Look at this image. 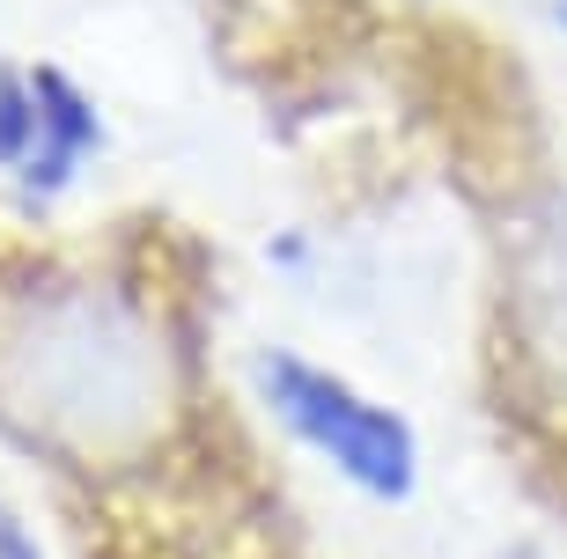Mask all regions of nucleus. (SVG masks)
<instances>
[{"label": "nucleus", "instance_id": "nucleus-3", "mask_svg": "<svg viewBox=\"0 0 567 559\" xmlns=\"http://www.w3.org/2000/svg\"><path fill=\"white\" fill-rule=\"evenodd\" d=\"M38 147V82L30 66H0V169L16 177Z\"/></svg>", "mask_w": 567, "mask_h": 559}, {"label": "nucleus", "instance_id": "nucleus-4", "mask_svg": "<svg viewBox=\"0 0 567 559\" xmlns=\"http://www.w3.org/2000/svg\"><path fill=\"white\" fill-rule=\"evenodd\" d=\"M0 559H44V538L30 530V516L16 500H0Z\"/></svg>", "mask_w": 567, "mask_h": 559}, {"label": "nucleus", "instance_id": "nucleus-1", "mask_svg": "<svg viewBox=\"0 0 567 559\" xmlns=\"http://www.w3.org/2000/svg\"><path fill=\"white\" fill-rule=\"evenodd\" d=\"M251 383L280 435L295 449H310L324 472H339L361 500H377V508H405L413 500V486H421V435H413V420L399 405L369 397L354 375L324 369L317 353H295V346H258Z\"/></svg>", "mask_w": 567, "mask_h": 559}, {"label": "nucleus", "instance_id": "nucleus-2", "mask_svg": "<svg viewBox=\"0 0 567 559\" xmlns=\"http://www.w3.org/2000/svg\"><path fill=\"white\" fill-rule=\"evenodd\" d=\"M30 82H38V147L16 169V191L30 207H44L82 185V169L104 155V111L89 104V89L66 66H30Z\"/></svg>", "mask_w": 567, "mask_h": 559}, {"label": "nucleus", "instance_id": "nucleus-5", "mask_svg": "<svg viewBox=\"0 0 567 559\" xmlns=\"http://www.w3.org/2000/svg\"><path fill=\"white\" fill-rule=\"evenodd\" d=\"M546 8H553V22H560V30H567V0H546Z\"/></svg>", "mask_w": 567, "mask_h": 559}]
</instances>
